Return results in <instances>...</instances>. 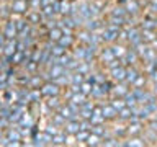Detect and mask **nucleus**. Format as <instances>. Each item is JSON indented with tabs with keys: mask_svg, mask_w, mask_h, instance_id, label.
<instances>
[{
	"mask_svg": "<svg viewBox=\"0 0 157 147\" xmlns=\"http://www.w3.org/2000/svg\"><path fill=\"white\" fill-rule=\"evenodd\" d=\"M72 43H74V38H72V34H67V33H64L61 38H59V41H57V44H61L62 47H71L72 46Z\"/></svg>",
	"mask_w": 157,
	"mask_h": 147,
	"instance_id": "4468645a",
	"label": "nucleus"
},
{
	"mask_svg": "<svg viewBox=\"0 0 157 147\" xmlns=\"http://www.w3.org/2000/svg\"><path fill=\"white\" fill-rule=\"evenodd\" d=\"M111 106L115 108L116 111H120V110H123V108L126 106V101L124 100H120V98H115V100L111 101Z\"/></svg>",
	"mask_w": 157,
	"mask_h": 147,
	"instance_id": "473e14b6",
	"label": "nucleus"
},
{
	"mask_svg": "<svg viewBox=\"0 0 157 147\" xmlns=\"http://www.w3.org/2000/svg\"><path fill=\"white\" fill-rule=\"evenodd\" d=\"M51 2H52V0H41V8H43V7H46V5H49Z\"/></svg>",
	"mask_w": 157,
	"mask_h": 147,
	"instance_id": "864d4df0",
	"label": "nucleus"
},
{
	"mask_svg": "<svg viewBox=\"0 0 157 147\" xmlns=\"http://www.w3.org/2000/svg\"><path fill=\"white\" fill-rule=\"evenodd\" d=\"M101 145H106V147H118V145H121V144H120V142H118L116 139H111V137H106V139L101 142Z\"/></svg>",
	"mask_w": 157,
	"mask_h": 147,
	"instance_id": "58836bf2",
	"label": "nucleus"
},
{
	"mask_svg": "<svg viewBox=\"0 0 157 147\" xmlns=\"http://www.w3.org/2000/svg\"><path fill=\"white\" fill-rule=\"evenodd\" d=\"M8 141H20V137H21V132L18 129H10L8 131Z\"/></svg>",
	"mask_w": 157,
	"mask_h": 147,
	"instance_id": "f704fd0d",
	"label": "nucleus"
},
{
	"mask_svg": "<svg viewBox=\"0 0 157 147\" xmlns=\"http://www.w3.org/2000/svg\"><path fill=\"white\" fill-rule=\"evenodd\" d=\"M126 132H128V134H139V132H141V124L137 121H132V124L126 129Z\"/></svg>",
	"mask_w": 157,
	"mask_h": 147,
	"instance_id": "c85d7f7f",
	"label": "nucleus"
},
{
	"mask_svg": "<svg viewBox=\"0 0 157 147\" xmlns=\"http://www.w3.org/2000/svg\"><path fill=\"white\" fill-rule=\"evenodd\" d=\"M54 127H56V126H48V127H46V132H49V134H52V136L57 134V131L54 129Z\"/></svg>",
	"mask_w": 157,
	"mask_h": 147,
	"instance_id": "8fccbe9b",
	"label": "nucleus"
},
{
	"mask_svg": "<svg viewBox=\"0 0 157 147\" xmlns=\"http://www.w3.org/2000/svg\"><path fill=\"white\" fill-rule=\"evenodd\" d=\"M113 92H115L116 96H120V95H126V93H128V88H126L124 85H118Z\"/></svg>",
	"mask_w": 157,
	"mask_h": 147,
	"instance_id": "37998d69",
	"label": "nucleus"
},
{
	"mask_svg": "<svg viewBox=\"0 0 157 147\" xmlns=\"http://www.w3.org/2000/svg\"><path fill=\"white\" fill-rule=\"evenodd\" d=\"M0 67H2V64H0Z\"/></svg>",
	"mask_w": 157,
	"mask_h": 147,
	"instance_id": "bf43d9fd",
	"label": "nucleus"
},
{
	"mask_svg": "<svg viewBox=\"0 0 157 147\" xmlns=\"http://www.w3.org/2000/svg\"><path fill=\"white\" fill-rule=\"evenodd\" d=\"M82 82H83V75L80 72H74L71 75V83L72 85H80Z\"/></svg>",
	"mask_w": 157,
	"mask_h": 147,
	"instance_id": "cd10ccee",
	"label": "nucleus"
},
{
	"mask_svg": "<svg viewBox=\"0 0 157 147\" xmlns=\"http://www.w3.org/2000/svg\"><path fill=\"white\" fill-rule=\"evenodd\" d=\"M118 115V111L113 108L111 105H106V106H101V116L105 118V119H113Z\"/></svg>",
	"mask_w": 157,
	"mask_h": 147,
	"instance_id": "f8f14e48",
	"label": "nucleus"
},
{
	"mask_svg": "<svg viewBox=\"0 0 157 147\" xmlns=\"http://www.w3.org/2000/svg\"><path fill=\"white\" fill-rule=\"evenodd\" d=\"M118 115H120L121 119H128V118H132V108H129V106H124L123 110L118 111Z\"/></svg>",
	"mask_w": 157,
	"mask_h": 147,
	"instance_id": "b1692460",
	"label": "nucleus"
},
{
	"mask_svg": "<svg viewBox=\"0 0 157 147\" xmlns=\"http://www.w3.org/2000/svg\"><path fill=\"white\" fill-rule=\"evenodd\" d=\"M67 72V69L61 66V64H54V66H51V69H49V77H51V80H56L57 77L64 75V74Z\"/></svg>",
	"mask_w": 157,
	"mask_h": 147,
	"instance_id": "423d86ee",
	"label": "nucleus"
},
{
	"mask_svg": "<svg viewBox=\"0 0 157 147\" xmlns=\"http://www.w3.org/2000/svg\"><path fill=\"white\" fill-rule=\"evenodd\" d=\"M48 106H49V108H52V110H59V108H61V103H59L57 95H56V96H49Z\"/></svg>",
	"mask_w": 157,
	"mask_h": 147,
	"instance_id": "7c9ffc66",
	"label": "nucleus"
},
{
	"mask_svg": "<svg viewBox=\"0 0 157 147\" xmlns=\"http://www.w3.org/2000/svg\"><path fill=\"white\" fill-rule=\"evenodd\" d=\"M121 2H128V0H121Z\"/></svg>",
	"mask_w": 157,
	"mask_h": 147,
	"instance_id": "4d7b16f0",
	"label": "nucleus"
},
{
	"mask_svg": "<svg viewBox=\"0 0 157 147\" xmlns=\"http://www.w3.org/2000/svg\"><path fill=\"white\" fill-rule=\"evenodd\" d=\"M17 34H18V31H17V23H15V21H8L7 26H5L3 36L7 38V39H15V38H17Z\"/></svg>",
	"mask_w": 157,
	"mask_h": 147,
	"instance_id": "0eeeda50",
	"label": "nucleus"
},
{
	"mask_svg": "<svg viewBox=\"0 0 157 147\" xmlns=\"http://www.w3.org/2000/svg\"><path fill=\"white\" fill-rule=\"evenodd\" d=\"M98 28H101V23L98 21L97 18H90V20H87V29L88 31H95V29H98Z\"/></svg>",
	"mask_w": 157,
	"mask_h": 147,
	"instance_id": "aec40b11",
	"label": "nucleus"
},
{
	"mask_svg": "<svg viewBox=\"0 0 157 147\" xmlns=\"http://www.w3.org/2000/svg\"><path fill=\"white\" fill-rule=\"evenodd\" d=\"M41 17H43V13H39V10H34V12L29 13V17H28V23H31V24H38V23H41Z\"/></svg>",
	"mask_w": 157,
	"mask_h": 147,
	"instance_id": "f3484780",
	"label": "nucleus"
},
{
	"mask_svg": "<svg viewBox=\"0 0 157 147\" xmlns=\"http://www.w3.org/2000/svg\"><path fill=\"white\" fill-rule=\"evenodd\" d=\"M92 132H93V134H97V136H100V137H103L106 134V129L101 124H93L92 126Z\"/></svg>",
	"mask_w": 157,
	"mask_h": 147,
	"instance_id": "c756f323",
	"label": "nucleus"
},
{
	"mask_svg": "<svg viewBox=\"0 0 157 147\" xmlns=\"http://www.w3.org/2000/svg\"><path fill=\"white\" fill-rule=\"evenodd\" d=\"M34 145H48V144H52V134H49V132L44 131L43 134H38L34 137Z\"/></svg>",
	"mask_w": 157,
	"mask_h": 147,
	"instance_id": "39448f33",
	"label": "nucleus"
},
{
	"mask_svg": "<svg viewBox=\"0 0 157 147\" xmlns=\"http://www.w3.org/2000/svg\"><path fill=\"white\" fill-rule=\"evenodd\" d=\"M15 52H17V41L15 39H7L5 46H3V54L7 57H12Z\"/></svg>",
	"mask_w": 157,
	"mask_h": 147,
	"instance_id": "6e6552de",
	"label": "nucleus"
},
{
	"mask_svg": "<svg viewBox=\"0 0 157 147\" xmlns=\"http://www.w3.org/2000/svg\"><path fill=\"white\" fill-rule=\"evenodd\" d=\"M142 26H144V29H152V31H154V28L157 26V21H151V20H147V21H144Z\"/></svg>",
	"mask_w": 157,
	"mask_h": 147,
	"instance_id": "49530a36",
	"label": "nucleus"
},
{
	"mask_svg": "<svg viewBox=\"0 0 157 147\" xmlns=\"http://www.w3.org/2000/svg\"><path fill=\"white\" fill-rule=\"evenodd\" d=\"M113 59H116V57H115V54H113L111 47L110 49H103V51H101V61L106 62V64H110Z\"/></svg>",
	"mask_w": 157,
	"mask_h": 147,
	"instance_id": "a211bd4d",
	"label": "nucleus"
},
{
	"mask_svg": "<svg viewBox=\"0 0 157 147\" xmlns=\"http://www.w3.org/2000/svg\"><path fill=\"white\" fill-rule=\"evenodd\" d=\"M111 51H113V54H115V57H118V59H120V57H123V56H124L126 49L123 47V46H113V47H111Z\"/></svg>",
	"mask_w": 157,
	"mask_h": 147,
	"instance_id": "c9c22d12",
	"label": "nucleus"
},
{
	"mask_svg": "<svg viewBox=\"0 0 157 147\" xmlns=\"http://www.w3.org/2000/svg\"><path fill=\"white\" fill-rule=\"evenodd\" d=\"M154 92L157 93V80H155V87H154Z\"/></svg>",
	"mask_w": 157,
	"mask_h": 147,
	"instance_id": "6e6d98bb",
	"label": "nucleus"
},
{
	"mask_svg": "<svg viewBox=\"0 0 157 147\" xmlns=\"http://www.w3.org/2000/svg\"><path fill=\"white\" fill-rule=\"evenodd\" d=\"M0 136H2V132H0Z\"/></svg>",
	"mask_w": 157,
	"mask_h": 147,
	"instance_id": "13d9d810",
	"label": "nucleus"
},
{
	"mask_svg": "<svg viewBox=\"0 0 157 147\" xmlns=\"http://www.w3.org/2000/svg\"><path fill=\"white\" fill-rule=\"evenodd\" d=\"M75 136H77V141H87V137H88V132H87L85 129H80V131H78Z\"/></svg>",
	"mask_w": 157,
	"mask_h": 147,
	"instance_id": "c03bdc74",
	"label": "nucleus"
},
{
	"mask_svg": "<svg viewBox=\"0 0 157 147\" xmlns=\"http://www.w3.org/2000/svg\"><path fill=\"white\" fill-rule=\"evenodd\" d=\"M144 83H146V78L142 77V75H137V78H136L134 82H132V87H136V88H141L142 85H144Z\"/></svg>",
	"mask_w": 157,
	"mask_h": 147,
	"instance_id": "79ce46f5",
	"label": "nucleus"
},
{
	"mask_svg": "<svg viewBox=\"0 0 157 147\" xmlns=\"http://www.w3.org/2000/svg\"><path fill=\"white\" fill-rule=\"evenodd\" d=\"M88 70H90V66H88V62H85V61L80 62V64L77 66V69H75V72H80L82 75H85Z\"/></svg>",
	"mask_w": 157,
	"mask_h": 147,
	"instance_id": "72a5a7b5",
	"label": "nucleus"
},
{
	"mask_svg": "<svg viewBox=\"0 0 157 147\" xmlns=\"http://www.w3.org/2000/svg\"><path fill=\"white\" fill-rule=\"evenodd\" d=\"M87 52H88V51H87V47H77L75 51H74V57L87 62Z\"/></svg>",
	"mask_w": 157,
	"mask_h": 147,
	"instance_id": "412c9836",
	"label": "nucleus"
},
{
	"mask_svg": "<svg viewBox=\"0 0 157 147\" xmlns=\"http://www.w3.org/2000/svg\"><path fill=\"white\" fill-rule=\"evenodd\" d=\"M87 144L88 145H101V142H100V136H97V134H88L87 137Z\"/></svg>",
	"mask_w": 157,
	"mask_h": 147,
	"instance_id": "393cba45",
	"label": "nucleus"
},
{
	"mask_svg": "<svg viewBox=\"0 0 157 147\" xmlns=\"http://www.w3.org/2000/svg\"><path fill=\"white\" fill-rule=\"evenodd\" d=\"M39 96H41V92L33 88V90H29V93H28V101H38Z\"/></svg>",
	"mask_w": 157,
	"mask_h": 147,
	"instance_id": "e433bc0d",
	"label": "nucleus"
},
{
	"mask_svg": "<svg viewBox=\"0 0 157 147\" xmlns=\"http://www.w3.org/2000/svg\"><path fill=\"white\" fill-rule=\"evenodd\" d=\"M149 8H151L154 13H157V0H152V2H151V5H149Z\"/></svg>",
	"mask_w": 157,
	"mask_h": 147,
	"instance_id": "09e8293b",
	"label": "nucleus"
},
{
	"mask_svg": "<svg viewBox=\"0 0 157 147\" xmlns=\"http://www.w3.org/2000/svg\"><path fill=\"white\" fill-rule=\"evenodd\" d=\"M113 17H126V15H128V12H126V10L124 8H121V7H116L115 10H113Z\"/></svg>",
	"mask_w": 157,
	"mask_h": 147,
	"instance_id": "a19ab883",
	"label": "nucleus"
},
{
	"mask_svg": "<svg viewBox=\"0 0 157 147\" xmlns=\"http://www.w3.org/2000/svg\"><path fill=\"white\" fill-rule=\"evenodd\" d=\"M111 77L115 78V80H118V82L124 80V77H126V69L123 67V66L111 67Z\"/></svg>",
	"mask_w": 157,
	"mask_h": 147,
	"instance_id": "1a4fd4ad",
	"label": "nucleus"
},
{
	"mask_svg": "<svg viewBox=\"0 0 157 147\" xmlns=\"http://www.w3.org/2000/svg\"><path fill=\"white\" fill-rule=\"evenodd\" d=\"M36 67H38V62H33L31 59L26 62V70L28 72H34V70H36Z\"/></svg>",
	"mask_w": 157,
	"mask_h": 147,
	"instance_id": "a18cd8bd",
	"label": "nucleus"
},
{
	"mask_svg": "<svg viewBox=\"0 0 157 147\" xmlns=\"http://www.w3.org/2000/svg\"><path fill=\"white\" fill-rule=\"evenodd\" d=\"M51 54H52V56H56V57H61L62 54H66V47H62L61 44H57V46H54L51 49Z\"/></svg>",
	"mask_w": 157,
	"mask_h": 147,
	"instance_id": "2f4dec72",
	"label": "nucleus"
},
{
	"mask_svg": "<svg viewBox=\"0 0 157 147\" xmlns=\"http://www.w3.org/2000/svg\"><path fill=\"white\" fill-rule=\"evenodd\" d=\"M31 5L34 8H39V7H41V0H31Z\"/></svg>",
	"mask_w": 157,
	"mask_h": 147,
	"instance_id": "603ef678",
	"label": "nucleus"
},
{
	"mask_svg": "<svg viewBox=\"0 0 157 147\" xmlns=\"http://www.w3.org/2000/svg\"><path fill=\"white\" fill-rule=\"evenodd\" d=\"M124 101H126V106H129V108H134L136 103H137L136 96L132 95V92H131V93H126V95H124Z\"/></svg>",
	"mask_w": 157,
	"mask_h": 147,
	"instance_id": "a878e982",
	"label": "nucleus"
},
{
	"mask_svg": "<svg viewBox=\"0 0 157 147\" xmlns=\"http://www.w3.org/2000/svg\"><path fill=\"white\" fill-rule=\"evenodd\" d=\"M66 141H67L66 134H54L52 136V145H62V144H66Z\"/></svg>",
	"mask_w": 157,
	"mask_h": 147,
	"instance_id": "5701e85b",
	"label": "nucleus"
},
{
	"mask_svg": "<svg viewBox=\"0 0 157 147\" xmlns=\"http://www.w3.org/2000/svg\"><path fill=\"white\" fill-rule=\"evenodd\" d=\"M92 85H93L92 82H82L80 83V92L85 93V95H88V93L92 92Z\"/></svg>",
	"mask_w": 157,
	"mask_h": 147,
	"instance_id": "4c0bfd02",
	"label": "nucleus"
},
{
	"mask_svg": "<svg viewBox=\"0 0 157 147\" xmlns=\"http://www.w3.org/2000/svg\"><path fill=\"white\" fill-rule=\"evenodd\" d=\"M85 98H87L85 93H82V92H74L72 95H71V103L80 106L82 103H85Z\"/></svg>",
	"mask_w": 157,
	"mask_h": 147,
	"instance_id": "ddd939ff",
	"label": "nucleus"
},
{
	"mask_svg": "<svg viewBox=\"0 0 157 147\" xmlns=\"http://www.w3.org/2000/svg\"><path fill=\"white\" fill-rule=\"evenodd\" d=\"M128 10L126 12L128 13H132V15H136L137 12H139V3L136 2V0H128Z\"/></svg>",
	"mask_w": 157,
	"mask_h": 147,
	"instance_id": "4be33fe9",
	"label": "nucleus"
},
{
	"mask_svg": "<svg viewBox=\"0 0 157 147\" xmlns=\"http://www.w3.org/2000/svg\"><path fill=\"white\" fill-rule=\"evenodd\" d=\"M39 85H41V78H39V77L34 75V77L29 78V83H28L29 88H36V87H39Z\"/></svg>",
	"mask_w": 157,
	"mask_h": 147,
	"instance_id": "ea45409f",
	"label": "nucleus"
},
{
	"mask_svg": "<svg viewBox=\"0 0 157 147\" xmlns=\"http://www.w3.org/2000/svg\"><path fill=\"white\" fill-rule=\"evenodd\" d=\"M17 23V31H18V34L21 38H25V36H28L29 34V24H28V21H25V20H18V21H15Z\"/></svg>",
	"mask_w": 157,
	"mask_h": 147,
	"instance_id": "9d476101",
	"label": "nucleus"
},
{
	"mask_svg": "<svg viewBox=\"0 0 157 147\" xmlns=\"http://www.w3.org/2000/svg\"><path fill=\"white\" fill-rule=\"evenodd\" d=\"M126 39L129 41L132 46H137L141 41H142V34L139 29H136V28H131L129 31H126Z\"/></svg>",
	"mask_w": 157,
	"mask_h": 147,
	"instance_id": "7ed1b4c3",
	"label": "nucleus"
},
{
	"mask_svg": "<svg viewBox=\"0 0 157 147\" xmlns=\"http://www.w3.org/2000/svg\"><path fill=\"white\" fill-rule=\"evenodd\" d=\"M62 34H64V31H62L61 28L54 26V28H51V31H49V39H51V41H54V43H57L59 38H61Z\"/></svg>",
	"mask_w": 157,
	"mask_h": 147,
	"instance_id": "dca6fc26",
	"label": "nucleus"
},
{
	"mask_svg": "<svg viewBox=\"0 0 157 147\" xmlns=\"http://www.w3.org/2000/svg\"><path fill=\"white\" fill-rule=\"evenodd\" d=\"M115 132H116V134H120V136H123V134H126V129H116Z\"/></svg>",
	"mask_w": 157,
	"mask_h": 147,
	"instance_id": "5fc2aeb1",
	"label": "nucleus"
},
{
	"mask_svg": "<svg viewBox=\"0 0 157 147\" xmlns=\"http://www.w3.org/2000/svg\"><path fill=\"white\" fill-rule=\"evenodd\" d=\"M123 57H124L126 64H134V62L137 61V57H139V54L136 52V49H128Z\"/></svg>",
	"mask_w": 157,
	"mask_h": 147,
	"instance_id": "2eb2a0df",
	"label": "nucleus"
},
{
	"mask_svg": "<svg viewBox=\"0 0 157 147\" xmlns=\"http://www.w3.org/2000/svg\"><path fill=\"white\" fill-rule=\"evenodd\" d=\"M54 123H56V124H66V118H62L61 115H54Z\"/></svg>",
	"mask_w": 157,
	"mask_h": 147,
	"instance_id": "de8ad7c7",
	"label": "nucleus"
},
{
	"mask_svg": "<svg viewBox=\"0 0 157 147\" xmlns=\"http://www.w3.org/2000/svg\"><path fill=\"white\" fill-rule=\"evenodd\" d=\"M5 41H7V38L3 36V34H0V51H3V46H5Z\"/></svg>",
	"mask_w": 157,
	"mask_h": 147,
	"instance_id": "3c124183",
	"label": "nucleus"
},
{
	"mask_svg": "<svg viewBox=\"0 0 157 147\" xmlns=\"http://www.w3.org/2000/svg\"><path fill=\"white\" fill-rule=\"evenodd\" d=\"M137 75H139V74H137L136 69H126V77H124V80L132 85V82L137 78Z\"/></svg>",
	"mask_w": 157,
	"mask_h": 147,
	"instance_id": "6ab92c4d",
	"label": "nucleus"
},
{
	"mask_svg": "<svg viewBox=\"0 0 157 147\" xmlns=\"http://www.w3.org/2000/svg\"><path fill=\"white\" fill-rule=\"evenodd\" d=\"M120 26H116V24H108L105 28V31L101 33V39L103 41H115V39L120 36Z\"/></svg>",
	"mask_w": 157,
	"mask_h": 147,
	"instance_id": "f257e3e1",
	"label": "nucleus"
},
{
	"mask_svg": "<svg viewBox=\"0 0 157 147\" xmlns=\"http://www.w3.org/2000/svg\"><path fill=\"white\" fill-rule=\"evenodd\" d=\"M28 0H13L12 5H10V8H12L13 13H26L28 10Z\"/></svg>",
	"mask_w": 157,
	"mask_h": 147,
	"instance_id": "20e7f679",
	"label": "nucleus"
},
{
	"mask_svg": "<svg viewBox=\"0 0 157 147\" xmlns=\"http://www.w3.org/2000/svg\"><path fill=\"white\" fill-rule=\"evenodd\" d=\"M123 145H126V147H144L146 145V142L144 141H141V139H131V141H128V142H124Z\"/></svg>",
	"mask_w": 157,
	"mask_h": 147,
	"instance_id": "bb28decb",
	"label": "nucleus"
},
{
	"mask_svg": "<svg viewBox=\"0 0 157 147\" xmlns=\"http://www.w3.org/2000/svg\"><path fill=\"white\" fill-rule=\"evenodd\" d=\"M80 123H78V119H71L66 124V132L67 134H77L78 131H80Z\"/></svg>",
	"mask_w": 157,
	"mask_h": 147,
	"instance_id": "9b49d317",
	"label": "nucleus"
},
{
	"mask_svg": "<svg viewBox=\"0 0 157 147\" xmlns=\"http://www.w3.org/2000/svg\"><path fill=\"white\" fill-rule=\"evenodd\" d=\"M59 93V85L56 82H48L41 87V95L44 96H56Z\"/></svg>",
	"mask_w": 157,
	"mask_h": 147,
	"instance_id": "f03ea898",
	"label": "nucleus"
}]
</instances>
